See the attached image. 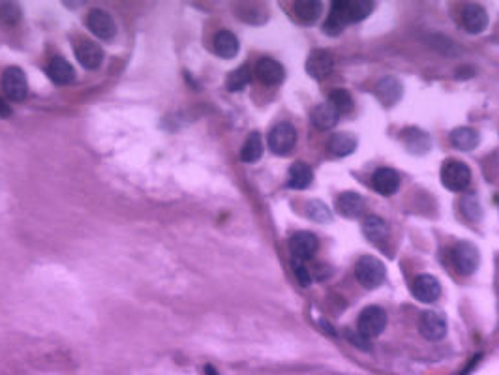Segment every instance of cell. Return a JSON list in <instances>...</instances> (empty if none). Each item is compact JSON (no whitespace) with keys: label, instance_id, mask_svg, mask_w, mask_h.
Wrapping results in <instances>:
<instances>
[{"label":"cell","instance_id":"cell-14","mask_svg":"<svg viewBox=\"0 0 499 375\" xmlns=\"http://www.w3.org/2000/svg\"><path fill=\"white\" fill-rule=\"evenodd\" d=\"M462 23L470 34H481L488 27V13L481 4H468L462 13Z\"/></svg>","mask_w":499,"mask_h":375},{"label":"cell","instance_id":"cell-37","mask_svg":"<svg viewBox=\"0 0 499 375\" xmlns=\"http://www.w3.org/2000/svg\"><path fill=\"white\" fill-rule=\"evenodd\" d=\"M10 115H12V107H10V104L4 98H0V117L8 118Z\"/></svg>","mask_w":499,"mask_h":375},{"label":"cell","instance_id":"cell-22","mask_svg":"<svg viewBox=\"0 0 499 375\" xmlns=\"http://www.w3.org/2000/svg\"><path fill=\"white\" fill-rule=\"evenodd\" d=\"M336 206H338V212H340L342 216L358 218L363 216L366 203L365 199L358 194H355V192H344V194H340L338 201H336Z\"/></svg>","mask_w":499,"mask_h":375},{"label":"cell","instance_id":"cell-5","mask_svg":"<svg viewBox=\"0 0 499 375\" xmlns=\"http://www.w3.org/2000/svg\"><path fill=\"white\" fill-rule=\"evenodd\" d=\"M297 145V129L293 124L280 122L270 129L269 134V148L278 156H286Z\"/></svg>","mask_w":499,"mask_h":375},{"label":"cell","instance_id":"cell-7","mask_svg":"<svg viewBox=\"0 0 499 375\" xmlns=\"http://www.w3.org/2000/svg\"><path fill=\"white\" fill-rule=\"evenodd\" d=\"M452 261H454V267H456L460 274L470 276L475 272L479 263H481V253H479L475 244L460 242L458 246L454 248V252H452Z\"/></svg>","mask_w":499,"mask_h":375},{"label":"cell","instance_id":"cell-25","mask_svg":"<svg viewBox=\"0 0 499 375\" xmlns=\"http://www.w3.org/2000/svg\"><path fill=\"white\" fill-rule=\"evenodd\" d=\"M311 181H314V173H311L310 165L302 164V162H297V164L291 165L288 178L289 188H293V190H304V188L310 186Z\"/></svg>","mask_w":499,"mask_h":375},{"label":"cell","instance_id":"cell-16","mask_svg":"<svg viewBox=\"0 0 499 375\" xmlns=\"http://www.w3.org/2000/svg\"><path fill=\"white\" fill-rule=\"evenodd\" d=\"M376 94H377V98L383 101V106L391 107L400 101L402 94H404V87H402V83H400L396 77L387 76V77H383L381 81L377 83Z\"/></svg>","mask_w":499,"mask_h":375},{"label":"cell","instance_id":"cell-17","mask_svg":"<svg viewBox=\"0 0 499 375\" xmlns=\"http://www.w3.org/2000/svg\"><path fill=\"white\" fill-rule=\"evenodd\" d=\"M311 124L316 126L317 129L321 132H327V129H332L340 120V113L336 111L335 106H330L329 101L327 104H319L311 109Z\"/></svg>","mask_w":499,"mask_h":375},{"label":"cell","instance_id":"cell-6","mask_svg":"<svg viewBox=\"0 0 499 375\" xmlns=\"http://www.w3.org/2000/svg\"><path fill=\"white\" fill-rule=\"evenodd\" d=\"M2 88L10 100L23 101L29 94V83H27V76L24 71L17 66H10L2 73Z\"/></svg>","mask_w":499,"mask_h":375},{"label":"cell","instance_id":"cell-33","mask_svg":"<svg viewBox=\"0 0 499 375\" xmlns=\"http://www.w3.org/2000/svg\"><path fill=\"white\" fill-rule=\"evenodd\" d=\"M19 19H21V8L19 4H13V2H0V23L8 24H17Z\"/></svg>","mask_w":499,"mask_h":375},{"label":"cell","instance_id":"cell-1","mask_svg":"<svg viewBox=\"0 0 499 375\" xmlns=\"http://www.w3.org/2000/svg\"><path fill=\"white\" fill-rule=\"evenodd\" d=\"M355 276L360 285H365L366 289H376L385 281L387 269L381 259L374 257V255H365L355 264Z\"/></svg>","mask_w":499,"mask_h":375},{"label":"cell","instance_id":"cell-8","mask_svg":"<svg viewBox=\"0 0 499 375\" xmlns=\"http://www.w3.org/2000/svg\"><path fill=\"white\" fill-rule=\"evenodd\" d=\"M85 24L87 29L100 40H113L115 34H117V24H115V19L109 15L104 10H92L88 12L87 19H85Z\"/></svg>","mask_w":499,"mask_h":375},{"label":"cell","instance_id":"cell-23","mask_svg":"<svg viewBox=\"0 0 499 375\" xmlns=\"http://www.w3.org/2000/svg\"><path fill=\"white\" fill-rule=\"evenodd\" d=\"M214 51L222 59H233L239 53V40L230 30H220L214 36Z\"/></svg>","mask_w":499,"mask_h":375},{"label":"cell","instance_id":"cell-24","mask_svg":"<svg viewBox=\"0 0 499 375\" xmlns=\"http://www.w3.org/2000/svg\"><path fill=\"white\" fill-rule=\"evenodd\" d=\"M355 148H357V137L347 132L335 134L329 139V153L338 158L349 156L351 153H355Z\"/></svg>","mask_w":499,"mask_h":375},{"label":"cell","instance_id":"cell-36","mask_svg":"<svg viewBox=\"0 0 499 375\" xmlns=\"http://www.w3.org/2000/svg\"><path fill=\"white\" fill-rule=\"evenodd\" d=\"M346 338H347V341H351V344H355V346L360 347V349H368V351L372 349L370 344H368V340H366L365 336L358 334V332H353V330H346Z\"/></svg>","mask_w":499,"mask_h":375},{"label":"cell","instance_id":"cell-3","mask_svg":"<svg viewBox=\"0 0 499 375\" xmlns=\"http://www.w3.org/2000/svg\"><path fill=\"white\" fill-rule=\"evenodd\" d=\"M441 182L447 190L451 192H462L470 186L471 182V169L464 162L458 160H449L443 169H441Z\"/></svg>","mask_w":499,"mask_h":375},{"label":"cell","instance_id":"cell-20","mask_svg":"<svg viewBox=\"0 0 499 375\" xmlns=\"http://www.w3.org/2000/svg\"><path fill=\"white\" fill-rule=\"evenodd\" d=\"M449 139H451V145L454 148H458V150H462V153H470V150L479 147L481 135H479V132H477L475 128L462 126V128L452 129Z\"/></svg>","mask_w":499,"mask_h":375},{"label":"cell","instance_id":"cell-15","mask_svg":"<svg viewBox=\"0 0 499 375\" xmlns=\"http://www.w3.org/2000/svg\"><path fill=\"white\" fill-rule=\"evenodd\" d=\"M255 76L265 85H280L286 77L283 66L274 59H259L255 64Z\"/></svg>","mask_w":499,"mask_h":375},{"label":"cell","instance_id":"cell-30","mask_svg":"<svg viewBox=\"0 0 499 375\" xmlns=\"http://www.w3.org/2000/svg\"><path fill=\"white\" fill-rule=\"evenodd\" d=\"M250 79H252V73H250V68H246V66H242V68H239V70L231 71L230 76H227V90L230 92H239V90H242V88L248 87V83H250Z\"/></svg>","mask_w":499,"mask_h":375},{"label":"cell","instance_id":"cell-28","mask_svg":"<svg viewBox=\"0 0 499 375\" xmlns=\"http://www.w3.org/2000/svg\"><path fill=\"white\" fill-rule=\"evenodd\" d=\"M363 233L370 242H381L383 239H387L388 227L379 216H368L363 225Z\"/></svg>","mask_w":499,"mask_h":375},{"label":"cell","instance_id":"cell-2","mask_svg":"<svg viewBox=\"0 0 499 375\" xmlns=\"http://www.w3.org/2000/svg\"><path fill=\"white\" fill-rule=\"evenodd\" d=\"M387 327V311L379 306H368L358 316V334L366 340H374Z\"/></svg>","mask_w":499,"mask_h":375},{"label":"cell","instance_id":"cell-10","mask_svg":"<svg viewBox=\"0 0 499 375\" xmlns=\"http://www.w3.org/2000/svg\"><path fill=\"white\" fill-rule=\"evenodd\" d=\"M317 248H319V241H317L316 234L310 233V231H300V233H295L289 239V250L293 253V259H299V261L314 257Z\"/></svg>","mask_w":499,"mask_h":375},{"label":"cell","instance_id":"cell-12","mask_svg":"<svg viewBox=\"0 0 499 375\" xmlns=\"http://www.w3.org/2000/svg\"><path fill=\"white\" fill-rule=\"evenodd\" d=\"M335 68V57L325 51V49H316L306 60V71L314 79H325Z\"/></svg>","mask_w":499,"mask_h":375},{"label":"cell","instance_id":"cell-38","mask_svg":"<svg viewBox=\"0 0 499 375\" xmlns=\"http://www.w3.org/2000/svg\"><path fill=\"white\" fill-rule=\"evenodd\" d=\"M205 374H206V375H218V374H216V369L212 368V366H205Z\"/></svg>","mask_w":499,"mask_h":375},{"label":"cell","instance_id":"cell-29","mask_svg":"<svg viewBox=\"0 0 499 375\" xmlns=\"http://www.w3.org/2000/svg\"><path fill=\"white\" fill-rule=\"evenodd\" d=\"M372 10H374V2H370V0H347V21H349V23L363 21V19L370 15Z\"/></svg>","mask_w":499,"mask_h":375},{"label":"cell","instance_id":"cell-26","mask_svg":"<svg viewBox=\"0 0 499 375\" xmlns=\"http://www.w3.org/2000/svg\"><path fill=\"white\" fill-rule=\"evenodd\" d=\"M323 4L319 0H297L295 2V13L304 23H316L321 15Z\"/></svg>","mask_w":499,"mask_h":375},{"label":"cell","instance_id":"cell-32","mask_svg":"<svg viewBox=\"0 0 499 375\" xmlns=\"http://www.w3.org/2000/svg\"><path fill=\"white\" fill-rule=\"evenodd\" d=\"M330 106H335V109L338 113H347L353 109V100H351V94L347 92V90H344V88H335L332 92H330Z\"/></svg>","mask_w":499,"mask_h":375},{"label":"cell","instance_id":"cell-21","mask_svg":"<svg viewBox=\"0 0 499 375\" xmlns=\"http://www.w3.org/2000/svg\"><path fill=\"white\" fill-rule=\"evenodd\" d=\"M402 141H404L405 148H407L409 153L417 154V156L426 154L430 150V147H432L430 135L419 128L405 129L404 134H402Z\"/></svg>","mask_w":499,"mask_h":375},{"label":"cell","instance_id":"cell-13","mask_svg":"<svg viewBox=\"0 0 499 375\" xmlns=\"http://www.w3.org/2000/svg\"><path fill=\"white\" fill-rule=\"evenodd\" d=\"M372 186L377 194L385 195V197L394 195L400 188V175L391 167H381L372 176Z\"/></svg>","mask_w":499,"mask_h":375},{"label":"cell","instance_id":"cell-35","mask_svg":"<svg viewBox=\"0 0 499 375\" xmlns=\"http://www.w3.org/2000/svg\"><path fill=\"white\" fill-rule=\"evenodd\" d=\"M462 208H464V212L468 214L470 218H473V220H477V218L481 216V206H479V203H477V199L473 197V195H468V197H464V201H462Z\"/></svg>","mask_w":499,"mask_h":375},{"label":"cell","instance_id":"cell-18","mask_svg":"<svg viewBox=\"0 0 499 375\" xmlns=\"http://www.w3.org/2000/svg\"><path fill=\"white\" fill-rule=\"evenodd\" d=\"M346 6H347V0H336V2H332V10H330V15L327 17V21L323 23L325 34L338 36V34H342V32H344V29H346V24L349 23V21H347Z\"/></svg>","mask_w":499,"mask_h":375},{"label":"cell","instance_id":"cell-4","mask_svg":"<svg viewBox=\"0 0 499 375\" xmlns=\"http://www.w3.org/2000/svg\"><path fill=\"white\" fill-rule=\"evenodd\" d=\"M71 47H73V53H76L77 62L87 68V70H96L100 68L101 60H104V51L96 41L83 38V36H76L71 40Z\"/></svg>","mask_w":499,"mask_h":375},{"label":"cell","instance_id":"cell-11","mask_svg":"<svg viewBox=\"0 0 499 375\" xmlns=\"http://www.w3.org/2000/svg\"><path fill=\"white\" fill-rule=\"evenodd\" d=\"M412 291H413V297H415L417 300H421V302H424V304H432V302H435V300L440 299L441 285L435 276L421 274L415 278V281H413Z\"/></svg>","mask_w":499,"mask_h":375},{"label":"cell","instance_id":"cell-27","mask_svg":"<svg viewBox=\"0 0 499 375\" xmlns=\"http://www.w3.org/2000/svg\"><path fill=\"white\" fill-rule=\"evenodd\" d=\"M261 156H263V139L258 132H253V134L248 135L246 143L242 147L241 160L246 164H255Z\"/></svg>","mask_w":499,"mask_h":375},{"label":"cell","instance_id":"cell-19","mask_svg":"<svg viewBox=\"0 0 499 375\" xmlns=\"http://www.w3.org/2000/svg\"><path fill=\"white\" fill-rule=\"evenodd\" d=\"M48 76L49 79L57 85H70L76 81V70L73 66L62 57H53L48 64Z\"/></svg>","mask_w":499,"mask_h":375},{"label":"cell","instance_id":"cell-31","mask_svg":"<svg viewBox=\"0 0 499 375\" xmlns=\"http://www.w3.org/2000/svg\"><path fill=\"white\" fill-rule=\"evenodd\" d=\"M306 214H308L310 220H314V222L317 223H329L330 218H332L330 208L325 205L323 201H310V203L306 205Z\"/></svg>","mask_w":499,"mask_h":375},{"label":"cell","instance_id":"cell-9","mask_svg":"<svg viewBox=\"0 0 499 375\" xmlns=\"http://www.w3.org/2000/svg\"><path fill=\"white\" fill-rule=\"evenodd\" d=\"M419 330L421 334L430 341H440L447 334V319L443 313L434 310L424 311L419 321Z\"/></svg>","mask_w":499,"mask_h":375},{"label":"cell","instance_id":"cell-34","mask_svg":"<svg viewBox=\"0 0 499 375\" xmlns=\"http://www.w3.org/2000/svg\"><path fill=\"white\" fill-rule=\"evenodd\" d=\"M291 264H293V272H295V276H297V280H299L300 285H302V288H310L311 276H310V270L306 269L304 261L293 259V261H291Z\"/></svg>","mask_w":499,"mask_h":375}]
</instances>
